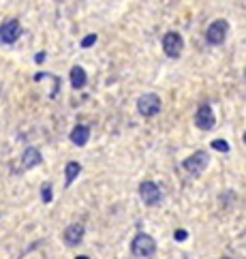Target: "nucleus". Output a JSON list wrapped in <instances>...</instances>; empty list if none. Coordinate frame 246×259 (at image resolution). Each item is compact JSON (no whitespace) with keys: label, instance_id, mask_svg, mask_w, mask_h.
<instances>
[{"label":"nucleus","instance_id":"f257e3e1","mask_svg":"<svg viewBox=\"0 0 246 259\" xmlns=\"http://www.w3.org/2000/svg\"><path fill=\"white\" fill-rule=\"evenodd\" d=\"M208 163H210V156H208L206 150H197L195 154H190L188 159H184V163H182V167H184V171L188 176H202L208 167Z\"/></svg>","mask_w":246,"mask_h":259},{"label":"nucleus","instance_id":"f03ea898","mask_svg":"<svg viewBox=\"0 0 246 259\" xmlns=\"http://www.w3.org/2000/svg\"><path fill=\"white\" fill-rule=\"evenodd\" d=\"M131 251L137 257H152L157 253V242H154V238L148 234H137L131 242Z\"/></svg>","mask_w":246,"mask_h":259},{"label":"nucleus","instance_id":"7ed1b4c3","mask_svg":"<svg viewBox=\"0 0 246 259\" xmlns=\"http://www.w3.org/2000/svg\"><path fill=\"white\" fill-rule=\"evenodd\" d=\"M137 112L143 118H152L161 112V97L154 95V92H145L137 99Z\"/></svg>","mask_w":246,"mask_h":259},{"label":"nucleus","instance_id":"20e7f679","mask_svg":"<svg viewBox=\"0 0 246 259\" xmlns=\"http://www.w3.org/2000/svg\"><path fill=\"white\" fill-rule=\"evenodd\" d=\"M227 32H229V22L227 20H214L206 30V41L210 45H221L227 39Z\"/></svg>","mask_w":246,"mask_h":259},{"label":"nucleus","instance_id":"39448f33","mask_svg":"<svg viewBox=\"0 0 246 259\" xmlns=\"http://www.w3.org/2000/svg\"><path fill=\"white\" fill-rule=\"evenodd\" d=\"M139 197L145 206H159L161 199H163V193H161V187L157 182L152 180H145L139 184Z\"/></svg>","mask_w":246,"mask_h":259},{"label":"nucleus","instance_id":"423d86ee","mask_svg":"<svg viewBox=\"0 0 246 259\" xmlns=\"http://www.w3.org/2000/svg\"><path fill=\"white\" fill-rule=\"evenodd\" d=\"M22 32H24V28H22L20 22L17 20H7V22L0 24V43L13 45L22 36Z\"/></svg>","mask_w":246,"mask_h":259},{"label":"nucleus","instance_id":"0eeeda50","mask_svg":"<svg viewBox=\"0 0 246 259\" xmlns=\"http://www.w3.org/2000/svg\"><path fill=\"white\" fill-rule=\"evenodd\" d=\"M182 50H184V39L180 32H167L163 36V52L167 58H180Z\"/></svg>","mask_w":246,"mask_h":259},{"label":"nucleus","instance_id":"6e6552de","mask_svg":"<svg viewBox=\"0 0 246 259\" xmlns=\"http://www.w3.org/2000/svg\"><path fill=\"white\" fill-rule=\"evenodd\" d=\"M195 124H197V128H202V131H210V128H214L216 116L212 112L210 103H202V105H199L197 114H195Z\"/></svg>","mask_w":246,"mask_h":259},{"label":"nucleus","instance_id":"1a4fd4ad","mask_svg":"<svg viewBox=\"0 0 246 259\" xmlns=\"http://www.w3.org/2000/svg\"><path fill=\"white\" fill-rule=\"evenodd\" d=\"M84 234H86V227L81 223H73L65 229V234H62V240H65L67 246H79L81 240H84Z\"/></svg>","mask_w":246,"mask_h":259},{"label":"nucleus","instance_id":"9d476101","mask_svg":"<svg viewBox=\"0 0 246 259\" xmlns=\"http://www.w3.org/2000/svg\"><path fill=\"white\" fill-rule=\"evenodd\" d=\"M43 163V156H41V152L36 150V148H26L24 150V154H22V165L26 169H30V167H36V165H41Z\"/></svg>","mask_w":246,"mask_h":259},{"label":"nucleus","instance_id":"9b49d317","mask_svg":"<svg viewBox=\"0 0 246 259\" xmlns=\"http://www.w3.org/2000/svg\"><path fill=\"white\" fill-rule=\"evenodd\" d=\"M90 140V126L88 124H77L75 128L71 131V142L75 144V146H86Z\"/></svg>","mask_w":246,"mask_h":259},{"label":"nucleus","instance_id":"f8f14e48","mask_svg":"<svg viewBox=\"0 0 246 259\" xmlns=\"http://www.w3.org/2000/svg\"><path fill=\"white\" fill-rule=\"evenodd\" d=\"M69 79H71V86L75 88V90L84 88V86L88 84V75H86V71L81 69V67H73V69H71Z\"/></svg>","mask_w":246,"mask_h":259},{"label":"nucleus","instance_id":"ddd939ff","mask_svg":"<svg viewBox=\"0 0 246 259\" xmlns=\"http://www.w3.org/2000/svg\"><path fill=\"white\" fill-rule=\"evenodd\" d=\"M79 174H81V165L77 161H69L65 165V187H71L73 180H75Z\"/></svg>","mask_w":246,"mask_h":259},{"label":"nucleus","instance_id":"4468645a","mask_svg":"<svg viewBox=\"0 0 246 259\" xmlns=\"http://www.w3.org/2000/svg\"><path fill=\"white\" fill-rule=\"evenodd\" d=\"M41 199L45 203H50L54 199V189H52V184H43V189H41Z\"/></svg>","mask_w":246,"mask_h":259},{"label":"nucleus","instance_id":"2eb2a0df","mask_svg":"<svg viewBox=\"0 0 246 259\" xmlns=\"http://www.w3.org/2000/svg\"><path fill=\"white\" fill-rule=\"evenodd\" d=\"M96 41H99V34H94V32H92V34H86L84 39H81V43H79V45H81L84 50H88V48H92V45H94Z\"/></svg>","mask_w":246,"mask_h":259},{"label":"nucleus","instance_id":"dca6fc26","mask_svg":"<svg viewBox=\"0 0 246 259\" xmlns=\"http://www.w3.org/2000/svg\"><path fill=\"white\" fill-rule=\"evenodd\" d=\"M210 146L214 148V150H218V152H229V144H227L225 140H214Z\"/></svg>","mask_w":246,"mask_h":259},{"label":"nucleus","instance_id":"f3484780","mask_svg":"<svg viewBox=\"0 0 246 259\" xmlns=\"http://www.w3.org/2000/svg\"><path fill=\"white\" fill-rule=\"evenodd\" d=\"M174 238L178 240V242H184V240L188 238V234H186V229H176V234H174Z\"/></svg>","mask_w":246,"mask_h":259},{"label":"nucleus","instance_id":"a211bd4d","mask_svg":"<svg viewBox=\"0 0 246 259\" xmlns=\"http://www.w3.org/2000/svg\"><path fill=\"white\" fill-rule=\"evenodd\" d=\"M45 60V52H39L36 54V62H43Z\"/></svg>","mask_w":246,"mask_h":259},{"label":"nucleus","instance_id":"6ab92c4d","mask_svg":"<svg viewBox=\"0 0 246 259\" xmlns=\"http://www.w3.org/2000/svg\"><path fill=\"white\" fill-rule=\"evenodd\" d=\"M75 259H90V257H86V255H77Z\"/></svg>","mask_w":246,"mask_h":259},{"label":"nucleus","instance_id":"aec40b11","mask_svg":"<svg viewBox=\"0 0 246 259\" xmlns=\"http://www.w3.org/2000/svg\"><path fill=\"white\" fill-rule=\"evenodd\" d=\"M244 144H246V133H244Z\"/></svg>","mask_w":246,"mask_h":259},{"label":"nucleus","instance_id":"412c9836","mask_svg":"<svg viewBox=\"0 0 246 259\" xmlns=\"http://www.w3.org/2000/svg\"><path fill=\"white\" fill-rule=\"evenodd\" d=\"M221 259H231V257H221Z\"/></svg>","mask_w":246,"mask_h":259},{"label":"nucleus","instance_id":"4be33fe9","mask_svg":"<svg viewBox=\"0 0 246 259\" xmlns=\"http://www.w3.org/2000/svg\"><path fill=\"white\" fill-rule=\"evenodd\" d=\"M244 77H246V71H244Z\"/></svg>","mask_w":246,"mask_h":259}]
</instances>
